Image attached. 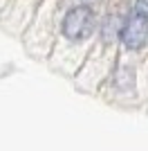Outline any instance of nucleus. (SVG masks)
<instances>
[{"instance_id":"1","label":"nucleus","mask_w":148,"mask_h":151,"mask_svg":"<svg viewBox=\"0 0 148 151\" xmlns=\"http://www.w3.org/2000/svg\"><path fill=\"white\" fill-rule=\"evenodd\" d=\"M94 29V16L88 7H74L63 20V34L70 41H83Z\"/></svg>"},{"instance_id":"2","label":"nucleus","mask_w":148,"mask_h":151,"mask_svg":"<svg viewBox=\"0 0 148 151\" xmlns=\"http://www.w3.org/2000/svg\"><path fill=\"white\" fill-rule=\"evenodd\" d=\"M148 38V18L142 14H132L121 29V41L128 50H139Z\"/></svg>"},{"instance_id":"3","label":"nucleus","mask_w":148,"mask_h":151,"mask_svg":"<svg viewBox=\"0 0 148 151\" xmlns=\"http://www.w3.org/2000/svg\"><path fill=\"white\" fill-rule=\"evenodd\" d=\"M135 14H142L148 18V0H137L135 2Z\"/></svg>"}]
</instances>
